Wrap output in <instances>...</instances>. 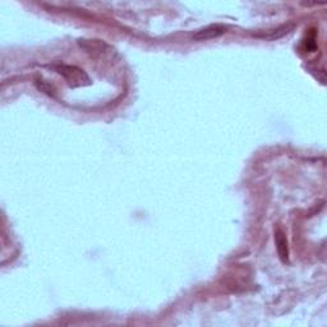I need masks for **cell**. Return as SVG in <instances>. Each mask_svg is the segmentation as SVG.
<instances>
[{"mask_svg":"<svg viewBox=\"0 0 327 327\" xmlns=\"http://www.w3.org/2000/svg\"><path fill=\"white\" fill-rule=\"evenodd\" d=\"M59 73L63 74L64 78L68 81L71 86H82V84H89L90 79L83 71L71 66H61L58 68Z\"/></svg>","mask_w":327,"mask_h":327,"instance_id":"1","label":"cell"},{"mask_svg":"<svg viewBox=\"0 0 327 327\" xmlns=\"http://www.w3.org/2000/svg\"><path fill=\"white\" fill-rule=\"evenodd\" d=\"M226 32V27L225 26L221 25H211L208 27L202 28V30L198 31L193 38L198 41H205V40H210V38H216L219 36L224 35Z\"/></svg>","mask_w":327,"mask_h":327,"instance_id":"2","label":"cell"},{"mask_svg":"<svg viewBox=\"0 0 327 327\" xmlns=\"http://www.w3.org/2000/svg\"><path fill=\"white\" fill-rule=\"evenodd\" d=\"M275 242H276L277 252H279L280 258H281L282 262H285V264H287L289 251H288L287 238H285L284 233H282L281 230H276V233H275Z\"/></svg>","mask_w":327,"mask_h":327,"instance_id":"3","label":"cell"},{"mask_svg":"<svg viewBox=\"0 0 327 327\" xmlns=\"http://www.w3.org/2000/svg\"><path fill=\"white\" fill-rule=\"evenodd\" d=\"M293 27H294L293 25H285V26H282V27L277 28V30L272 31V35L267 36V37H269V38H279V37H281V36H284V35H287V33H289L290 30H292Z\"/></svg>","mask_w":327,"mask_h":327,"instance_id":"4","label":"cell"}]
</instances>
